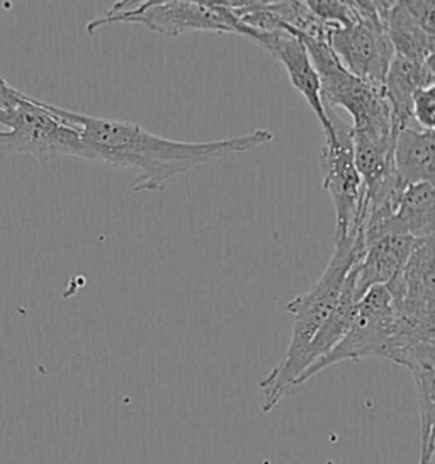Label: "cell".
Listing matches in <instances>:
<instances>
[{
    "label": "cell",
    "instance_id": "1",
    "mask_svg": "<svg viewBox=\"0 0 435 464\" xmlns=\"http://www.w3.org/2000/svg\"><path fill=\"white\" fill-rule=\"evenodd\" d=\"M48 108L79 131L85 160L140 170L133 182L136 192L163 191L172 179L194 167L246 153L274 140L269 130H256L248 135L217 141H177L157 137L140 124L94 118L53 104Z\"/></svg>",
    "mask_w": 435,
    "mask_h": 464
},
{
    "label": "cell",
    "instance_id": "2",
    "mask_svg": "<svg viewBox=\"0 0 435 464\" xmlns=\"http://www.w3.org/2000/svg\"><path fill=\"white\" fill-rule=\"evenodd\" d=\"M364 254L362 230H357L345 240L335 242V252L325 271L314 286L285 304L293 314V335L283 361L258 382L262 390V410L269 413L281 403L283 396L296 386L304 371V353L318 328L339 304L340 295L353 262Z\"/></svg>",
    "mask_w": 435,
    "mask_h": 464
},
{
    "label": "cell",
    "instance_id": "3",
    "mask_svg": "<svg viewBox=\"0 0 435 464\" xmlns=\"http://www.w3.org/2000/svg\"><path fill=\"white\" fill-rule=\"evenodd\" d=\"M312 58L320 81L324 106L340 108L351 114V130L376 137H396L393 116L384 96V85L361 81L340 63L326 38L299 36Z\"/></svg>",
    "mask_w": 435,
    "mask_h": 464
},
{
    "label": "cell",
    "instance_id": "4",
    "mask_svg": "<svg viewBox=\"0 0 435 464\" xmlns=\"http://www.w3.org/2000/svg\"><path fill=\"white\" fill-rule=\"evenodd\" d=\"M116 23L140 24L163 36H179L190 31L242 34L240 21L227 0H120L102 17L91 21L87 33L94 34V31Z\"/></svg>",
    "mask_w": 435,
    "mask_h": 464
},
{
    "label": "cell",
    "instance_id": "5",
    "mask_svg": "<svg viewBox=\"0 0 435 464\" xmlns=\"http://www.w3.org/2000/svg\"><path fill=\"white\" fill-rule=\"evenodd\" d=\"M0 149L4 153H29L40 162L54 157L83 159L79 131L58 118L48 104L24 94L7 110H0Z\"/></svg>",
    "mask_w": 435,
    "mask_h": 464
},
{
    "label": "cell",
    "instance_id": "6",
    "mask_svg": "<svg viewBox=\"0 0 435 464\" xmlns=\"http://www.w3.org/2000/svg\"><path fill=\"white\" fill-rule=\"evenodd\" d=\"M394 332L396 322L388 289L386 286L369 289L359 301L357 314L345 337L325 359L303 372L296 386L310 382L318 372L343 361H361L371 357L393 362Z\"/></svg>",
    "mask_w": 435,
    "mask_h": 464
},
{
    "label": "cell",
    "instance_id": "7",
    "mask_svg": "<svg viewBox=\"0 0 435 464\" xmlns=\"http://www.w3.org/2000/svg\"><path fill=\"white\" fill-rule=\"evenodd\" d=\"M357 23L349 28L328 29L326 42L340 63L361 81L384 85L393 60L392 43L386 36L374 0H353Z\"/></svg>",
    "mask_w": 435,
    "mask_h": 464
},
{
    "label": "cell",
    "instance_id": "8",
    "mask_svg": "<svg viewBox=\"0 0 435 464\" xmlns=\"http://www.w3.org/2000/svg\"><path fill=\"white\" fill-rule=\"evenodd\" d=\"M335 133L325 138L322 149L324 188L335 206V242L361 230L364 209V184L353 164L351 126L328 114Z\"/></svg>",
    "mask_w": 435,
    "mask_h": 464
},
{
    "label": "cell",
    "instance_id": "9",
    "mask_svg": "<svg viewBox=\"0 0 435 464\" xmlns=\"http://www.w3.org/2000/svg\"><path fill=\"white\" fill-rule=\"evenodd\" d=\"M246 38L257 43L260 48L269 52L277 62L285 65L287 77L293 87L306 99L308 106L316 114L322 124L324 135L332 137L335 133L334 123L328 116L322 96H320V81L316 70L313 67L312 58L303 40L293 31H272V33H246Z\"/></svg>",
    "mask_w": 435,
    "mask_h": 464
},
{
    "label": "cell",
    "instance_id": "10",
    "mask_svg": "<svg viewBox=\"0 0 435 464\" xmlns=\"http://www.w3.org/2000/svg\"><path fill=\"white\" fill-rule=\"evenodd\" d=\"M419 242L405 235H384L366 244L362 257L353 266L359 298L372 287L388 286L407 266Z\"/></svg>",
    "mask_w": 435,
    "mask_h": 464
},
{
    "label": "cell",
    "instance_id": "11",
    "mask_svg": "<svg viewBox=\"0 0 435 464\" xmlns=\"http://www.w3.org/2000/svg\"><path fill=\"white\" fill-rule=\"evenodd\" d=\"M435 85L434 60L413 62L393 56L384 79V96L390 104L394 128L411 126V102L417 91Z\"/></svg>",
    "mask_w": 435,
    "mask_h": 464
},
{
    "label": "cell",
    "instance_id": "12",
    "mask_svg": "<svg viewBox=\"0 0 435 464\" xmlns=\"http://www.w3.org/2000/svg\"><path fill=\"white\" fill-rule=\"evenodd\" d=\"M386 36L393 46L394 55L429 62L434 60L435 33H429L410 15L403 0L376 2Z\"/></svg>",
    "mask_w": 435,
    "mask_h": 464
},
{
    "label": "cell",
    "instance_id": "13",
    "mask_svg": "<svg viewBox=\"0 0 435 464\" xmlns=\"http://www.w3.org/2000/svg\"><path fill=\"white\" fill-rule=\"evenodd\" d=\"M393 169L405 186L420 182L434 184V130L401 128L394 137Z\"/></svg>",
    "mask_w": 435,
    "mask_h": 464
},
{
    "label": "cell",
    "instance_id": "14",
    "mask_svg": "<svg viewBox=\"0 0 435 464\" xmlns=\"http://www.w3.org/2000/svg\"><path fill=\"white\" fill-rule=\"evenodd\" d=\"M434 184L420 182L407 186L401 194L393 218L386 227V235H405L415 240L434 237Z\"/></svg>",
    "mask_w": 435,
    "mask_h": 464
},
{
    "label": "cell",
    "instance_id": "15",
    "mask_svg": "<svg viewBox=\"0 0 435 464\" xmlns=\"http://www.w3.org/2000/svg\"><path fill=\"white\" fill-rule=\"evenodd\" d=\"M306 5L328 29L349 28L359 19L353 0H306Z\"/></svg>",
    "mask_w": 435,
    "mask_h": 464
},
{
    "label": "cell",
    "instance_id": "16",
    "mask_svg": "<svg viewBox=\"0 0 435 464\" xmlns=\"http://www.w3.org/2000/svg\"><path fill=\"white\" fill-rule=\"evenodd\" d=\"M435 85L417 91L411 102V118L421 130H434L435 124Z\"/></svg>",
    "mask_w": 435,
    "mask_h": 464
},
{
    "label": "cell",
    "instance_id": "17",
    "mask_svg": "<svg viewBox=\"0 0 435 464\" xmlns=\"http://www.w3.org/2000/svg\"><path fill=\"white\" fill-rule=\"evenodd\" d=\"M410 15L429 33H435V2L432 0H403Z\"/></svg>",
    "mask_w": 435,
    "mask_h": 464
},
{
    "label": "cell",
    "instance_id": "18",
    "mask_svg": "<svg viewBox=\"0 0 435 464\" xmlns=\"http://www.w3.org/2000/svg\"><path fill=\"white\" fill-rule=\"evenodd\" d=\"M24 96V92L9 85L4 77H0V110H7L15 106Z\"/></svg>",
    "mask_w": 435,
    "mask_h": 464
},
{
    "label": "cell",
    "instance_id": "19",
    "mask_svg": "<svg viewBox=\"0 0 435 464\" xmlns=\"http://www.w3.org/2000/svg\"><path fill=\"white\" fill-rule=\"evenodd\" d=\"M434 432L430 436L421 437L420 461H419V464H434ZM326 464L337 463L335 461H326Z\"/></svg>",
    "mask_w": 435,
    "mask_h": 464
},
{
    "label": "cell",
    "instance_id": "20",
    "mask_svg": "<svg viewBox=\"0 0 435 464\" xmlns=\"http://www.w3.org/2000/svg\"><path fill=\"white\" fill-rule=\"evenodd\" d=\"M2 155H4V151H2V149H0V157H2Z\"/></svg>",
    "mask_w": 435,
    "mask_h": 464
}]
</instances>
